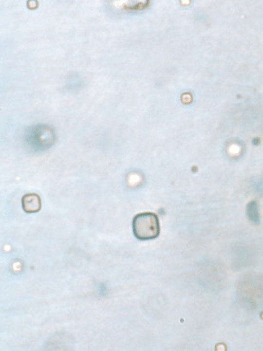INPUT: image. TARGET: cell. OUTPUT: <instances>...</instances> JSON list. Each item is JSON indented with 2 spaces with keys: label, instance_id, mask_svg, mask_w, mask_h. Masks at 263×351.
Instances as JSON below:
<instances>
[{
  "label": "cell",
  "instance_id": "cell-2",
  "mask_svg": "<svg viewBox=\"0 0 263 351\" xmlns=\"http://www.w3.org/2000/svg\"><path fill=\"white\" fill-rule=\"evenodd\" d=\"M31 140L33 144L36 143V147H47L54 142V133L49 127L38 126L32 131Z\"/></svg>",
  "mask_w": 263,
  "mask_h": 351
},
{
  "label": "cell",
  "instance_id": "cell-1",
  "mask_svg": "<svg viewBox=\"0 0 263 351\" xmlns=\"http://www.w3.org/2000/svg\"><path fill=\"white\" fill-rule=\"evenodd\" d=\"M134 236L139 240H147L156 239L160 235V222L154 213L139 214L132 221Z\"/></svg>",
  "mask_w": 263,
  "mask_h": 351
},
{
  "label": "cell",
  "instance_id": "cell-3",
  "mask_svg": "<svg viewBox=\"0 0 263 351\" xmlns=\"http://www.w3.org/2000/svg\"><path fill=\"white\" fill-rule=\"evenodd\" d=\"M22 206L25 212L28 214L39 212L41 209V199L37 194H25L22 197Z\"/></svg>",
  "mask_w": 263,
  "mask_h": 351
}]
</instances>
